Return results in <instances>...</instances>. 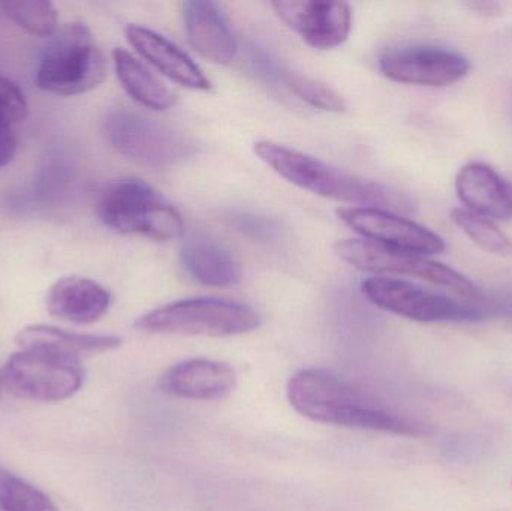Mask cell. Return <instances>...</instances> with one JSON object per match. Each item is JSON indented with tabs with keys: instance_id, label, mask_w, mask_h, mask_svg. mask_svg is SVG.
Returning a JSON list of instances; mask_svg holds the SVG:
<instances>
[{
	"instance_id": "6da1fadb",
	"label": "cell",
	"mask_w": 512,
	"mask_h": 511,
	"mask_svg": "<svg viewBox=\"0 0 512 511\" xmlns=\"http://www.w3.org/2000/svg\"><path fill=\"white\" fill-rule=\"evenodd\" d=\"M286 393L292 408L313 422L402 437L430 434L429 426L387 410L372 396L324 369L295 372Z\"/></svg>"
},
{
	"instance_id": "7a4b0ae2",
	"label": "cell",
	"mask_w": 512,
	"mask_h": 511,
	"mask_svg": "<svg viewBox=\"0 0 512 511\" xmlns=\"http://www.w3.org/2000/svg\"><path fill=\"white\" fill-rule=\"evenodd\" d=\"M254 149L256 156L274 173L312 194L388 212H412L414 209L411 198L403 192L355 176L291 147L273 141H258Z\"/></svg>"
},
{
	"instance_id": "3957f363",
	"label": "cell",
	"mask_w": 512,
	"mask_h": 511,
	"mask_svg": "<svg viewBox=\"0 0 512 511\" xmlns=\"http://www.w3.org/2000/svg\"><path fill=\"white\" fill-rule=\"evenodd\" d=\"M99 219L111 230L155 242L182 237L185 224L176 207L144 180L125 177L104 186L96 204Z\"/></svg>"
},
{
	"instance_id": "277c9868",
	"label": "cell",
	"mask_w": 512,
	"mask_h": 511,
	"mask_svg": "<svg viewBox=\"0 0 512 511\" xmlns=\"http://www.w3.org/2000/svg\"><path fill=\"white\" fill-rule=\"evenodd\" d=\"M108 63L92 30L84 23H69L45 48L36 68L39 89L57 96L90 92L104 83Z\"/></svg>"
},
{
	"instance_id": "5b68a950",
	"label": "cell",
	"mask_w": 512,
	"mask_h": 511,
	"mask_svg": "<svg viewBox=\"0 0 512 511\" xmlns=\"http://www.w3.org/2000/svg\"><path fill=\"white\" fill-rule=\"evenodd\" d=\"M259 324L258 312L245 303L198 297L168 303L147 312L135 321V329L165 335L228 338L254 332Z\"/></svg>"
},
{
	"instance_id": "8992f818",
	"label": "cell",
	"mask_w": 512,
	"mask_h": 511,
	"mask_svg": "<svg viewBox=\"0 0 512 511\" xmlns=\"http://www.w3.org/2000/svg\"><path fill=\"white\" fill-rule=\"evenodd\" d=\"M104 134L117 153L144 167H176L198 153L197 143L179 129L126 108L108 116Z\"/></svg>"
},
{
	"instance_id": "52a82bcc",
	"label": "cell",
	"mask_w": 512,
	"mask_h": 511,
	"mask_svg": "<svg viewBox=\"0 0 512 511\" xmlns=\"http://www.w3.org/2000/svg\"><path fill=\"white\" fill-rule=\"evenodd\" d=\"M337 257L355 269L376 275L412 276L447 288L465 300H483L480 288L462 273L424 255L400 251L366 239H348L334 246Z\"/></svg>"
},
{
	"instance_id": "ba28073f",
	"label": "cell",
	"mask_w": 512,
	"mask_h": 511,
	"mask_svg": "<svg viewBox=\"0 0 512 511\" xmlns=\"http://www.w3.org/2000/svg\"><path fill=\"white\" fill-rule=\"evenodd\" d=\"M84 377L81 360L47 351L21 350L3 365L0 387L15 398L60 402L80 392Z\"/></svg>"
},
{
	"instance_id": "9c48e42d",
	"label": "cell",
	"mask_w": 512,
	"mask_h": 511,
	"mask_svg": "<svg viewBox=\"0 0 512 511\" xmlns=\"http://www.w3.org/2000/svg\"><path fill=\"white\" fill-rule=\"evenodd\" d=\"M361 291L378 308L417 323H463L484 318L480 308L390 276L367 278Z\"/></svg>"
},
{
	"instance_id": "30bf717a",
	"label": "cell",
	"mask_w": 512,
	"mask_h": 511,
	"mask_svg": "<svg viewBox=\"0 0 512 511\" xmlns=\"http://www.w3.org/2000/svg\"><path fill=\"white\" fill-rule=\"evenodd\" d=\"M379 71L397 83L445 87L468 75V57L439 45H403L379 57Z\"/></svg>"
},
{
	"instance_id": "8fae6325",
	"label": "cell",
	"mask_w": 512,
	"mask_h": 511,
	"mask_svg": "<svg viewBox=\"0 0 512 511\" xmlns=\"http://www.w3.org/2000/svg\"><path fill=\"white\" fill-rule=\"evenodd\" d=\"M339 218L370 242L381 243L400 251L418 255H436L445 251L439 234L405 216L375 207H346Z\"/></svg>"
},
{
	"instance_id": "7c38bea8",
	"label": "cell",
	"mask_w": 512,
	"mask_h": 511,
	"mask_svg": "<svg viewBox=\"0 0 512 511\" xmlns=\"http://www.w3.org/2000/svg\"><path fill=\"white\" fill-rule=\"evenodd\" d=\"M271 6L289 29L318 50L339 47L352 29V11L348 3L279 0Z\"/></svg>"
},
{
	"instance_id": "4fadbf2b",
	"label": "cell",
	"mask_w": 512,
	"mask_h": 511,
	"mask_svg": "<svg viewBox=\"0 0 512 511\" xmlns=\"http://www.w3.org/2000/svg\"><path fill=\"white\" fill-rule=\"evenodd\" d=\"M237 374L233 366L209 359H191L168 369L159 387L168 395L191 401H221L233 393Z\"/></svg>"
},
{
	"instance_id": "5bb4252c",
	"label": "cell",
	"mask_w": 512,
	"mask_h": 511,
	"mask_svg": "<svg viewBox=\"0 0 512 511\" xmlns=\"http://www.w3.org/2000/svg\"><path fill=\"white\" fill-rule=\"evenodd\" d=\"M183 21L189 44L204 59L218 65H230L239 45L227 15L221 6L207 0L183 3Z\"/></svg>"
},
{
	"instance_id": "9a60e30c",
	"label": "cell",
	"mask_w": 512,
	"mask_h": 511,
	"mask_svg": "<svg viewBox=\"0 0 512 511\" xmlns=\"http://www.w3.org/2000/svg\"><path fill=\"white\" fill-rule=\"evenodd\" d=\"M125 35L141 57L174 83L192 90L212 89L200 66L170 39L137 24L126 27Z\"/></svg>"
},
{
	"instance_id": "2e32d148",
	"label": "cell",
	"mask_w": 512,
	"mask_h": 511,
	"mask_svg": "<svg viewBox=\"0 0 512 511\" xmlns=\"http://www.w3.org/2000/svg\"><path fill=\"white\" fill-rule=\"evenodd\" d=\"M456 191L469 212L489 219L511 221L512 182L490 165L471 162L460 168Z\"/></svg>"
},
{
	"instance_id": "e0dca14e",
	"label": "cell",
	"mask_w": 512,
	"mask_h": 511,
	"mask_svg": "<svg viewBox=\"0 0 512 511\" xmlns=\"http://www.w3.org/2000/svg\"><path fill=\"white\" fill-rule=\"evenodd\" d=\"M110 291L93 279L65 276L51 285L47 294V311L53 317L74 324H92L110 311Z\"/></svg>"
},
{
	"instance_id": "ac0fdd59",
	"label": "cell",
	"mask_w": 512,
	"mask_h": 511,
	"mask_svg": "<svg viewBox=\"0 0 512 511\" xmlns=\"http://www.w3.org/2000/svg\"><path fill=\"white\" fill-rule=\"evenodd\" d=\"M248 54L252 69L265 83L279 84V86L282 84L301 101L318 110L328 111V113L345 111L346 104L342 96L322 81L285 68L259 45L249 44Z\"/></svg>"
},
{
	"instance_id": "d6986e66",
	"label": "cell",
	"mask_w": 512,
	"mask_h": 511,
	"mask_svg": "<svg viewBox=\"0 0 512 511\" xmlns=\"http://www.w3.org/2000/svg\"><path fill=\"white\" fill-rule=\"evenodd\" d=\"M21 350L47 351L59 356L81 360V357L108 353L122 345V339L111 335H90L54 326H27L15 336Z\"/></svg>"
},
{
	"instance_id": "ffe728a7",
	"label": "cell",
	"mask_w": 512,
	"mask_h": 511,
	"mask_svg": "<svg viewBox=\"0 0 512 511\" xmlns=\"http://www.w3.org/2000/svg\"><path fill=\"white\" fill-rule=\"evenodd\" d=\"M180 260L189 276L207 287H231L242 278L233 254L222 243L203 234H195L183 242Z\"/></svg>"
},
{
	"instance_id": "44dd1931",
	"label": "cell",
	"mask_w": 512,
	"mask_h": 511,
	"mask_svg": "<svg viewBox=\"0 0 512 511\" xmlns=\"http://www.w3.org/2000/svg\"><path fill=\"white\" fill-rule=\"evenodd\" d=\"M113 62L123 89L138 104L155 111L170 110L177 104L176 93L125 48L113 51Z\"/></svg>"
},
{
	"instance_id": "7402d4cb",
	"label": "cell",
	"mask_w": 512,
	"mask_h": 511,
	"mask_svg": "<svg viewBox=\"0 0 512 511\" xmlns=\"http://www.w3.org/2000/svg\"><path fill=\"white\" fill-rule=\"evenodd\" d=\"M0 11L18 27L38 38L54 35L59 24L56 6L47 0H5Z\"/></svg>"
},
{
	"instance_id": "603a6c76",
	"label": "cell",
	"mask_w": 512,
	"mask_h": 511,
	"mask_svg": "<svg viewBox=\"0 0 512 511\" xmlns=\"http://www.w3.org/2000/svg\"><path fill=\"white\" fill-rule=\"evenodd\" d=\"M454 224L475 243L490 254L508 257L512 255V240L492 219L469 210L454 209L451 212Z\"/></svg>"
},
{
	"instance_id": "cb8c5ba5",
	"label": "cell",
	"mask_w": 512,
	"mask_h": 511,
	"mask_svg": "<svg viewBox=\"0 0 512 511\" xmlns=\"http://www.w3.org/2000/svg\"><path fill=\"white\" fill-rule=\"evenodd\" d=\"M0 509L5 511H60L56 504L21 477L0 465Z\"/></svg>"
},
{
	"instance_id": "d4e9b609",
	"label": "cell",
	"mask_w": 512,
	"mask_h": 511,
	"mask_svg": "<svg viewBox=\"0 0 512 511\" xmlns=\"http://www.w3.org/2000/svg\"><path fill=\"white\" fill-rule=\"evenodd\" d=\"M27 114L29 105L20 87L0 74V122L9 126L17 125L26 120Z\"/></svg>"
},
{
	"instance_id": "484cf974",
	"label": "cell",
	"mask_w": 512,
	"mask_h": 511,
	"mask_svg": "<svg viewBox=\"0 0 512 511\" xmlns=\"http://www.w3.org/2000/svg\"><path fill=\"white\" fill-rule=\"evenodd\" d=\"M233 225L240 233L258 242H274L280 236L279 224L265 216L240 213L233 216Z\"/></svg>"
},
{
	"instance_id": "4316f807",
	"label": "cell",
	"mask_w": 512,
	"mask_h": 511,
	"mask_svg": "<svg viewBox=\"0 0 512 511\" xmlns=\"http://www.w3.org/2000/svg\"><path fill=\"white\" fill-rule=\"evenodd\" d=\"M17 153V137L11 126L0 122V168L6 167Z\"/></svg>"
}]
</instances>
